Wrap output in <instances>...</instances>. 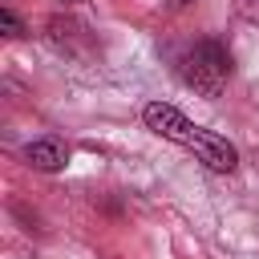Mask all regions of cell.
Masks as SVG:
<instances>
[{
	"label": "cell",
	"instance_id": "7",
	"mask_svg": "<svg viewBox=\"0 0 259 259\" xmlns=\"http://www.w3.org/2000/svg\"><path fill=\"white\" fill-rule=\"evenodd\" d=\"M182 4H186V0H182Z\"/></svg>",
	"mask_w": 259,
	"mask_h": 259
},
{
	"label": "cell",
	"instance_id": "5",
	"mask_svg": "<svg viewBox=\"0 0 259 259\" xmlns=\"http://www.w3.org/2000/svg\"><path fill=\"white\" fill-rule=\"evenodd\" d=\"M243 12H247V20H255V24H259V0H251Z\"/></svg>",
	"mask_w": 259,
	"mask_h": 259
},
{
	"label": "cell",
	"instance_id": "2",
	"mask_svg": "<svg viewBox=\"0 0 259 259\" xmlns=\"http://www.w3.org/2000/svg\"><path fill=\"white\" fill-rule=\"evenodd\" d=\"M178 77H182L194 93L219 97L223 85H227V77H231V53H227L219 40L202 36V40H194V45L178 57Z\"/></svg>",
	"mask_w": 259,
	"mask_h": 259
},
{
	"label": "cell",
	"instance_id": "3",
	"mask_svg": "<svg viewBox=\"0 0 259 259\" xmlns=\"http://www.w3.org/2000/svg\"><path fill=\"white\" fill-rule=\"evenodd\" d=\"M24 158H28L36 170L53 174V170H65V162H69V146H65L61 138H36V142L24 146Z\"/></svg>",
	"mask_w": 259,
	"mask_h": 259
},
{
	"label": "cell",
	"instance_id": "4",
	"mask_svg": "<svg viewBox=\"0 0 259 259\" xmlns=\"http://www.w3.org/2000/svg\"><path fill=\"white\" fill-rule=\"evenodd\" d=\"M0 32H4V36H24V24L16 20L12 8H0Z\"/></svg>",
	"mask_w": 259,
	"mask_h": 259
},
{
	"label": "cell",
	"instance_id": "6",
	"mask_svg": "<svg viewBox=\"0 0 259 259\" xmlns=\"http://www.w3.org/2000/svg\"><path fill=\"white\" fill-rule=\"evenodd\" d=\"M69 4H81V0H69Z\"/></svg>",
	"mask_w": 259,
	"mask_h": 259
},
{
	"label": "cell",
	"instance_id": "1",
	"mask_svg": "<svg viewBox=\"0 0 259 259\" xmlns=\"http://www.w3.org/2000/svg\"><path fill=\"white\" fill-rule=\"evenodd\" d=\"M142 121H146V130H154L158 138L190 150L202 166H210V170H219V174H231V170L239 166V150H235L223 134L206 130V125H194L186 113H178V109L166 105V101H150V105L142 109Z\"/></svg>",
	"mask_w": 259,
	"mask_h": 259
}]
</instances>
